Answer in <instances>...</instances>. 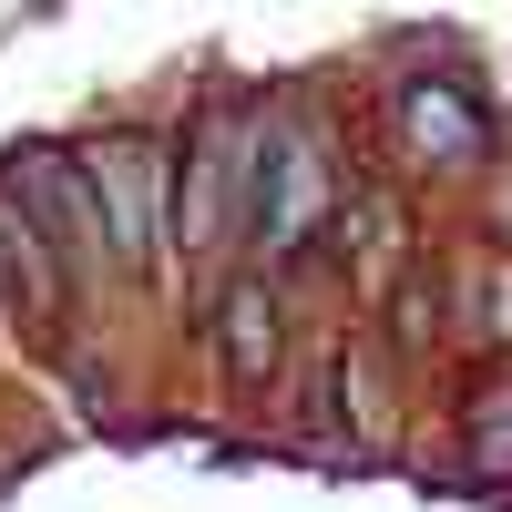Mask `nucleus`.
I'll return each mask as SVG.
<instances>
[{
    "mask_svg": "<svg viewBox=\"0 0 512 512\" xmlns=\"http://www.w3.org/2000/svg\"><path fill=\"white\" fill-rule=\"evenodd\" d=\"M246 216H256V246H267V256H297V246H308V236L338 216V175H328L318 134H297V123H277V134H267Z\"/></svg>",
    "mask_w": 512,
    "mask_h": 512,
    "instance_id": "3",
    "label": "nucleus"
},
{
    "mask_svg": "<svg viewBox=\"0 0 512 512\" xmlns=\"http://www.w3.org/2000/svg\"><path fill=\"white\" fill-rule=\"evenodd\" d=\"M472 461H482L492 482L512 472V379H492V390L472 400Z\"/></svg>",
    "mask_w": 512,
    "mask_h": 512,
    "instance_id": "7",
    "label": "nucleus"
},
{
    "mask_svg": "<svg viewBox=\"0 0 512 512\" xmlns=\"http://www.w3.org/2000/svg\"><path fill=\"white\" fill-rule=\"evenodd\" d=\"M11 205L52 236V256L82 277L93 256H113V236H103V205H93V164L82 154H62V144H21L11 154Z\"/></svg>",
    "mask_w": 512,
    "mask_h": 512,
    "instance_id": "4",
    "label": "nucleus"
},
{
    "mask_svg": "<svg viewBox=\"0 0 512 512\" xmlns=\"http://www.w3.org/2000/svg\"><path fill=\"white\" fill-rule=\"evenodd\" d=\"M93 164V205H103V236H113V267L144 277L164 267V246H175V154L154 134H113L82 154Z\"/></svg>",
    "mask_w": 512,
    "mask_h": 512,
    "instance_id": "1",
    "label": "nucleus"
},
{
    "mask_svg": "<svg viewBox=\"0 0 512 512\" xmlns=\"http://www.w3.org/2000/svg\"><path fill=\"white\" fill-rule=\"evenodd\" d=\"M400 134H410V154L461 164V154H482V113H472V93H451V82H410L400 93Z\"/></svg>",
    "mask_w": 512,
    "mask_h": 512,
    "instance_id": "6",
    "label": "nucleus"
},
{
    "mask_svg": "<svg viewBox=\"0 0 512 512\" xmlns=\"http://www.w3.org/2000/svg\"><path fill=\"white\" fill-rule=\"evenodd\" d=\"M216 349H226V369H236V379H267V369H277V349H287V318H277V287H267V267L226 277V297H216Z\"/></svg>",
    "mask_w": 512,
    "mask_h": 512,
    "instance_id": "5",
    "label": "nucleus"
},
{
    "mask_svg": "<svg viewBox=\"0 0 512 512\" xmlns=\"http://www.w3.org/2000/svg\"><path fill=\"white\" fill-rule=\"evenodd\" d=\"M482 297H472V318H482V338H512V256H492V267L472 277Z\"/></svg>",
    "mask_w": 512,
    "mask_h": 512,
    "instance_id": "8",
    "label": "nucleus"
},
{
    "mask_svg": "<svg viewBox=\"0 0 512 512\" xmlns=\"http://www.w3.org/2000/svg\"><path fill=\"white\" fill-rule=\"evenodd\" d=\"M256 123L246 113H205L185 154H175V256H216L226 226H236V205L256 195Z\"/></svg>",
    "mask_w": 512,
    "mask_h": 512,
    "instance_id": "2",
    "label": "nucleus"
}]
</instances>
